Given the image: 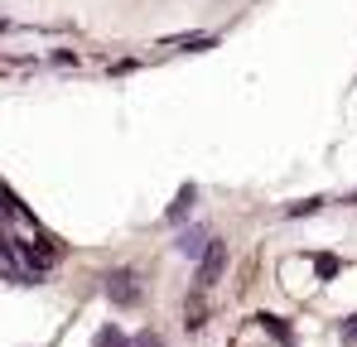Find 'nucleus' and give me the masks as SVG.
Returning a JSON list of instances; mask_svg holds the SVG:
<instances>
[{
  "label": "nucleus",
  "mask_w": 357,
  "mask_h": 347,
  "mask_svg": "<svg viewBox=\"0 0 357 347\" xmlns=\"http://www.w3.org/2000/svg\"><path fill=\"white\" fill-rule=\"evenodd\" d=\"M222 270H227V241H218V236H213V241H208V251L198 256V275H193V289H198V294H208V289L222 280Z\"/></svg>",
  "instance_id": "f257e3e1"
},
{
  "label": "nucleus",
  "mask_w": 357,
  "mask_h": 347,
  "mask_svg": "<svg viewBox=\"0 0 357 347\" xmlns=\"http://www.w3.org/2000/svg\"><path fill=\"white\" fill-rule=\"evenodd\" d=\"M49 63H54V68H77V54H73V49H54Z\"/></svg>",
  "instance_id": "0eeeda50"
},
{
  "label": "nucleus",
  "mask_w": 357,
  "mask_h": 347,
  "mask_svg": "<svg viewBox=\"0 0 357 347\" xmlns=\"http://www.w3.org/2000/svg\"><path fill=\"white\" fill-rule=\"evenodd\" d=\"M208 241H213V227H208V222H193V227H183V231H178L174 251L183 256V261H198V256L208 251Z\"/></svg>",
  "instance_id": "7ed1b4c3"
},
{
  "label": "nucleus",
  "mask_w": 357,
  "mask_h": 347,
  "mask_svg": "<svg viewBox=\"0 0 357 347\" xmlns=\"http://www.w3.org/2000/svg\"><path fill=\"white\" fill-rule=\"evenodd\" d=\"M193 198H198V188L188 183V188L178 193L174 203H169V213H165V222H169V227H183V222H188V208H193Z\"/></svg>",
  "instance_id": "20e7f679"
},
{
  "label": "nucleus",
  "mask_w": 357,
  "mask_h": 347,
  "mask_svg": "<svg viewBox=\"0 0 357 347\" xmlns=\"http://www.w3.org/2000/svg\"><path fill=\"white\" fill-rule=\"evenodd\" d=\"M314 208H324V198H309V203H295L285 217H304V213H314Z\"/></svg>",
  "instance_id": "6e6552de"
},
{
  "label": "nucleus",
  "mask_w": 357,
  "mask_h": 347,
  "mask_svg": "<svg viewBox=\"0 0 357 347\" xmlns=\"http://www.w3.org/2000/svg\"><path fill=\"white\" fill-rule=\"evenodd\" d=\"M135 347H165V343H160L155 333H140V338H135Z\"/></svg>",
  "instance_id": "1a4fd4ad"
},
{
  "label": "nucleus",
  "mask_w": 357,
  "mask_h": 347,
  "mask_svg": "<svg viewBox=\"0 0 357 347\" xmlns=\"http://www.w3.org/2000/svg\"><path fill=\"white\" fill-rule=\"evenodd\" d=\"M92 347H135V343H130V338H126L121 328H102V333H97V343H92Z\"/></svg>",
  "instance_id": "423d86ee"
},
{
  "label": "nucleus",
  "mask_w": 357,
  "mask_h": 347,
  "mask_svg": "<svg viewBox=\"0 0 357 347\" xmlns=\"http://www.w3.org/2000/svg\"><path fill=\"white\" fill-rule=\"evenodd\" d=\"M107 299H112L116 309L140 304V275H135V270H112V275H107Z\"/></svg>",
  "instance_id": "f03ea898"
},
{
  "label": "nucleus",
  "mask_w": 357,
  "mask_h": 347,
  "mask_svg": "<svg viewBox=\"0 0 357 347\" xmlns=\"http://www.w3.org/2000/svg\"><path fill=\"white\" fill-rule=\"evenodd\" d=\"M218 39L213 34H178V39H165V49H178V54H203V49H213Z\"/></svg>",
  "instance_id": "39448f33"
}]
</instances>
